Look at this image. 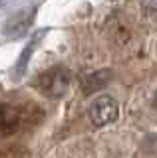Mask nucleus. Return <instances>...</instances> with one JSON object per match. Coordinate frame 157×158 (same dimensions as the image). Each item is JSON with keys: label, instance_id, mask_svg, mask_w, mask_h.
<instances>
[{"label": "nucleus", "instance_id": "1", "mask_svg": "<svg viewBox=\"0 0 157 158\" xmlns=\"http://www.w3.org/2000/svg\"><path fill=\"white\" fill-rule=\"evenodd\" d=\"M34 85L42 95L60 99L70 87V71L62 65H54L50 69H46V71H42Z\"/></svg>", "mask_w": 157, "mask_h": 158}, {"label": "nucleus", "instance_id": "2", "mask_svg": "<svg viewBox=\"0 0 157 158\" xmlns=\"http://www.w3.org/2000/svg\"><path fill=\"white\" fill-rule=\"evenodd\" d=\"M87 115H90L92 123H94L96 127H104V125L114 123L115 118L119 117V105H117L115 99H111L107 95H101L90 105Z\"/></svg>", "mask_w": 157, "mask_h": 158}, {"label": "nucleus", "instance_id": "3", "mask_svg": "<svg viewBox=\"0 0 157 158\" xmlns=\"http://www.w3.org/2000/svg\"><path fill=\"white\" fill-rule=\"evenodd\" d=\"M26 121V111L16 105L0 103V136H10L18 132Z\"/></svg>", "mask_w": 157, "mask_h": 158}, {"label": "nucleus", "instance_id": "4", "mask_svg": "<svg viewBox=\"0 0 157 158\" xmlns=\"http://www.w3.org/2000/svg\"><path fill=\"white\" fill-rule=\"evenodd\" d=\"M110 81H111V71H110V69H100V71H94V73H90L87 77H84L82 87H84L86 95H92V93L101 91Z\"/></svg>", "mask_w": 157, "mask_h": 158}, {"label": "nucleus", "instance_id": "5", "mask_svg": "<svg viewBox=\"0 0 157 158\" xmlns=\"http://www.w3.org/2000/svg\"><path fill=\"white\" fill-rule=\"evenodd\" d=\"M141 8H143V12L147 14V18L153 20V22L157 24V2H143Z\"/></svg>", "mask_w": 157, "mask_h": 158}, {"label": "nucleus", "instance_id": "6", "mask_svg": "<svg viewBox=\"0 0 157 158\" xmlns=\"http://www.w3.org/2000/svg\"><path fill=\"white\" fill-rule=\"evenodd\" d=\"M34 46H36V44H34V42H30V44H28V48H26V52L22 53V59H20V67H18L20 71H24V67H26V63H28V57H30V53H32Z\"/></svg>", "mask_w": 157, "mask_h": 158}, {"label": "nucleus", "instance_id": "7", "mask_svg": "<svg viewBox=\"0 0 157 158\" xmlns=\"http://www.w3.org/2000/svg\"><path fill=\"white\" fill-rule=\"evenodd\" d=\"M153 109L157 111V91H155V95H153Z\"/></svg>", "mask_w": 157, "mask_h": 158}]
</instances>
